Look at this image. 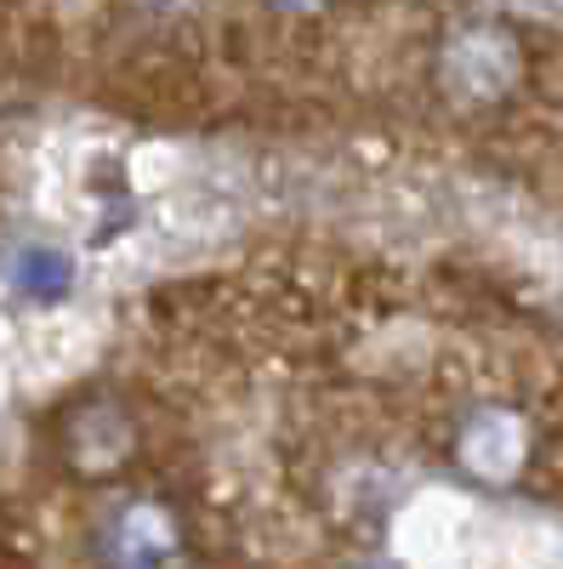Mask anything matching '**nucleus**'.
Segmentation results:
<instances>
[{
	"instance_id": "obj_1",
	"label": "nucleus",
	"mask_w": 563,
	"mask_h": 569,
	"mask_svg": "<svg viewBox=\"0 0 563 569\" xmlns=\"http://www.w3.org/2000/svg\"><path fill=\"white\" fill-rule=\"evenodd\" d=\"M455 461L473 472L479 485H512L530 461V427L519 410L506 405H484L461 421L455 433Z\"/></svg>"
},
{
	"instance_id": "obj_2",
	"label": "nucleus",
	"mask_w": 563,
	"mask_h": 569,
	"mask_svg": "<svg viewBox=\"0 0 563 569\" xmlns=\"http://www.w3.org/2000/svg\"><path fill=\"white\" fill-rule=\"evenodd\" d=\"M444 80H450L455 98L490 103L519 80V46H512V34H501V29H461L444 46Z\"/></svg>"
},
{
	"instance_id": "obj_3",
	"label": "nucleus",
	"mask_w": 563,
	"mask_h": 569,
	"mask_svg": "<svg viewBox=\"0 0 563 569\" xmlns=\"http://www.w3.org/2000/svg\"><path fill=\"white\" fill-rule=\"evenodd\" d=\"M103 552L114 569H154L177 552V518L160 501H125L103 530Z\"/></svg>"
},
{
	"instance_id": "obj_4",
	"label": "nucleus",
	"mask_w": 563,
	"mask_h": 569,
	"mask_svg": "<svg viewBox=\"0 0 563 569\" xmlns=\"http://www.w3.org/2000/svg\"><path fill=\"white\" fill-rule=\"evenodd\" d=\"M131 445H137L131 416H125L120 405H109V399L80 405V410L69 416V427H63V450H69V461H74L80 472H109V467H120V461L131 456Z\"/></svg>"
},
{
	"instance_id": "obj_5",
	"label": "nucleus",
	"mask_w": 563,
	"mask_h": 569,
	"mask_svg": "<svg viewBox=\"0 0 563 569\" xmlns=\"http://www.w3.org/2000/svg\"><path fill=\"white\" fill-rule=\"evenodd\" d=\"M69 279H74V268H69V257H58V251H18L12 257V284L29 297V302H58L63 291H69Z\"/></svg>"
},
{
	"instance_id": "obj_6",
	"label": "nucleus",
	"mask_w": 563,
	"mask_h": 569,
	"mask_svg": "<svg viewBox=\"0 0 563 569\" xmlns=\"http://www.w3.org/2000/svg\"><path fill=\"white\" fill-rule=\"evenodd\" d=\"M285 12H313V7H324V0H279Z\"/></svg>"
}]
</instances>
